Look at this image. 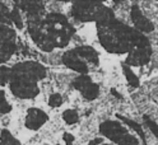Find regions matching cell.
Returning <instances> with one entry per match:
<instances>
[{
  "label": "cell",
  "mask_w": 158,
  "mask_h": 145,
  "mask_svg": "<svg viewBox=\"0 0 158 145\" xmlns=\"http://www.w3.org/2000/svg\"><path fill=\"white\" fill-rule=\"evenodd\" d=\"M61 2H70V0H61Z\"/></svg>",
  "instance_id": "cell-19"
},
{
  "label": "cell",
  "mask_w": 158,
  "mask_h": 145,
  "mask_svg": "<svg viewBox=\"0 0 158 145\" xmlns=\"http://www.w3.org/2000/svg\"><path fill=\"white\" fill-rule=\"evenodd\" d=\"M147 125L149 126V129L157 135V138H158V125H156L153 121H149V120H147Z\"/></svg>",
  "instance_id": "cell-15"
},
{
  "label": "cell",
  "mask_w": 158,
  "mask_h": 145,
  "mask_svg": "<svg viewBox=\"0 0 158 145\" xmlns=\"http://www.w3.org/2000/svg\"><path fill=\"white\" fill-rule=\"evenodd\" d=\"M118 119H120L123 122H125V123H127L129 126L134 130V131H136V134L139 135V136L142 138V141L145 144V135H144V131H143V129L140 127V125H138L136 122H134V121H131V120H129V119H126V117H124V116H117Z\"/></svg>",
  "instance_id": "cell-8"
},
{
  "label": "cell",
  "mask_w": 158,
  "mask_h": 145,
  "mask_svg": "<svg viewBox=\"0 0 158 145\" xmlns=\"http://www.w3.org/2000/svg\"><path fill=\"white\" fill-rule=\"evenodd\" d=\"M101 131L107 138L112 139L120 145H138V141L133 135H129L124 126H120L115 122H105L101 126Z\"/></svg>",
  "instance_id": "cell-2"
},
{
  "label": "cell",
  "mask_w": 158,
  "mask_h": 145,
  "mask_svg": "<svg viewBox=\"0 0 158 145\" xmlns=\"http://www.w3.org/2000/svg\"><path fill=\"white\" fill-rule=\"evenodd\" d=\"M101 141H102L101 139H96V140H92V141H91L89 144H88V145H97V144H100Z\"/></svg>",
  "instance_id": "cell-17"
},
{
  "label": "cell",
  "mask_w": 158,
  "mask_h": 145,
  "mask_svg": "<svg viewBox=\"0 0 158 145\" xmlns=\"http://www.w3.org/2000/svg\"><path fill=\"white\" fill-rule=\"evenodd\" d=\"M46 70L36 62L17 65L12 74V91L22 98H32L38 93L36 80L44 78Z\"/></svg>",
  "instance_id": "cell-1"
},
{
  "label": "cell",
  "mask_w": 158,
  "mask_h": 145,
  "mask_svg": "<svg viewBox=\"0 0 158 145\" xmlns=\"http://www.w3.org/2000/svg\"><path fill=\"white\" fill-rule=\"evenodd\" d=\"M63 119H64V121H65L66 123L73 125V123L78 122L79 116H78L77 111H74V110H66V111H64V113H63Z\"/></svg>",
  "instance_id": "cell-11"
},
{
  "label": "cell",
  "mask_w": 158,
  "mask_h": 145,
  "mask_svg": "<svg viewBox=\"0 0 158 145\" xmlns=\"http://www.w3.org/2000/svg\"><path fill=\"white\" fill-rule=\"evenodd\" d=\"M130 15H131V19H133V23L134 26L139 30L140 32H152L153 31V24L152 22L148 19L139 9L138 5H133L131 6V12H130Z\"/></svg>",
  "instance_id": "cell-5"
},
{
  "label": "cell",
  "mask_w": 158,
  "mask_h": 145,
  "mask_svg": "<svg viewBox=\"0 0 158 145\" xmlns=\"http://www.w3.org/2000/svg\"><path fill=\"white\" fill-rule=\"evenodd\" d=\"M63 103V97L60 94H52L50 98H48V104L51 107H59Z\"/></svg>",
  "instance_id": "cell-13"
},
{
  "label": "cell",
  "mask_w": 158,
  "mask_h": 145,
  "mask_svg": "<svg viewBox=\"0 0 158 145\" xmlns=\"http://www.w3.org/2000/svg\"><path fill=\"white\" fill-rule=\"evenodd\" d=\"M157 2H158V0H157Z\"/></svg>",
  "instance_id": "cell-20"
},
{
  "label": "cell",
  "mask_w": 158,
  "mask_h": 145,
  "mask_svg": "<svg viewBox=\"0 0 158 145\" xmlns=\"http://www.w3.org/2000/svg\"><path fill=\"white\" fill-rule=\"evenodd\" d=\"M10 110H12V107H10V104L6 102L5 93L3 92V93H2V113L5 115V113H8V112H10Z\"/></svg>",
  "instance_id": "cell-14"
},
{
  "label": "cell",
  "mask_w": 158,
  "mask_h": 145,
  "mask_svg": "<svg viewBox=\"0 0 158 145\" xmlns=\"http://www.w3.org/2000/svg\"><path fill=\"white\" fill-rule=\"evenodd\" d=\"M64 140H65L66 145H73L74 138H73V135H70V134H68V132H65V134H64Z\"/></svg>",
  "instance_id": "cell-16"
},
{
  "label": "cell",
  "mask_w": 158,
  "mask_h": 145,
  "mask_svg": "<svg viewBox=\"0 0 158 145\" xmlns=\"http://www.w3.org/2000/svg\"><path fill=\"white\" fill-rule=\"evenodd\" d=\"M121 2H124V0H114V3H116V4L117 3H121Z\"/></svg>",
  "instance_id": "cell-18"
},
{
  "label": "cell",
  "mask_w": 158,
  "mask_h": 145,
  "mask_svg": "<svg viewBox=\"0 0 158 145\" xmlns=\"http://www.w3.org/2000/svg\"><path fill=\"white\" fill-rule=\"evenodd\" d=\"M47 121V115L38 110V108H31L27 112L26 117V126L31 130H37L42 126V125Z\"/></svg>",
  "instance_id": "cell-6"
},
{
  "label": "cell",
  "mask_w": 158,
  "mask_h": 145,
  "mask_svg": "<svg viewBox=\"0 0 158 145\" xmlns=\"http://www.w3.org/2000/svg\"><path fill=\"white\" fill-rule=\"evenodd\" d=\"M74 87L81 91L82 94L87 99H94L98 97V93H100V88L91 80L89 76H78V78L74 80Z\"/></svg>",
  "instance_id": "cell-3"
},
{
  "label": "cell",
  "mask_w": 158,
  "mask_h": 145,
  "mask_svg": "<svg viewBox=\"0 0 158 145\" xmlns=\"http://www.w3.org/2000/svg\"><path fill=\"white\" fill-rule=\"evenodd\" d=\"M124 74L126 76L127 79V83H129L131 87H134V88H136L138 85H139V79L135 76V74L131 71V69L127 65H124Z\"/></svg>",
  "instance_id": "cell-10"
},
{
  "label": "cell",
  "mask_w": 158,
  "mask_h": 145,
  "mask_svg": "<svg viewBox=\"0 0 158 145\" xmlns=\"http://www.w3.org/2000/svg\"><path fill=\"white\" fill-rule=\"evenodd\" d=\"M63 61H64V64L68 67H70V69H73V70H75L78 73H82L83 74V73H87L88 71V62L77 52V50L68 52L64 56Z\"/></svg>",
  "instance_id": "cell-4"
},
{
  "label": "cell",
  "mask_w": 158,
  "mask_h": 145,
  "mask_svg": "<svg viewBox=\"0 0 158 145\" xmlns=\"http://www.w3.org/2000/svg\"><path fill=\"white\" fill-rule=\"evenodd\" d=\"M8 19H9L10 22H13L18 28H22V27H23V21H22L21 14H19V8H18V6H15L12 12H9Z\"/></svg>",
  "instance_id": "cell-9"
},
{
  "label": "cell",
  "mask_w": 158,
  "mask_h": 145,
  "mask_svg": "<svg viewBox=\"0 0 158 145\" xmlns=\"http://www.w3.org/2000/svg\"><path fill=\"white\" fill-rule=\"evenodd\" d=\"M14 3L15 6L29 13L32 17L40 15V13L44 10V5L41 0H14Z\"/></svg>",
  "instance_id": "cell-7"
},
{
  "label": "cell",
  "mask_w": 158,
  "mask_h": 145,
  "mask_svg": "<svg viewBox=\"0 0 158 145\" xmlns=\"http://www.w3.org/2000/svg\"><path fill=\"white\" fill-rule=\"evenodd\" d=\"M3 145H4V144H3Z\"/></svg>",
  "instance_id": "cell-21"
},
{
  "label": "cell",
  "mask_w": 158,
  "mask_h": 145,
  "mask_svg": "<svg viewBox=\"0 0 158 145\" xmlns=\"http://www.w3.org/2000/svg\"><path fill=\"white\" fill-rule=\"evenodd\" d=\"M2 141L4 145H19V141L17 139H14L12 136V134L6 130L2 131Z\"/></svg>",
  "instance_id": "cell-12"
}]
</instances>
